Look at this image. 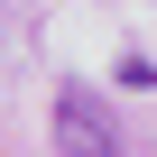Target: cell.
I'll return each mask as SVG.
<instances>
[{
    "label": "cell",
    "mask_w": 157,
    "mask_h": 157,
    "mask_svg": "<svg viewBox=\"0 0 157 157\" xmlns=\"http://www.w3.org/2000/svg\"><path fill=\"white\" fill-rule=\"evenodd\" d=\"M56 139H65V148H111V120H93V102H65Z\"/></svg>",
    "instance_id": "obj_1"
}]
</instances>
